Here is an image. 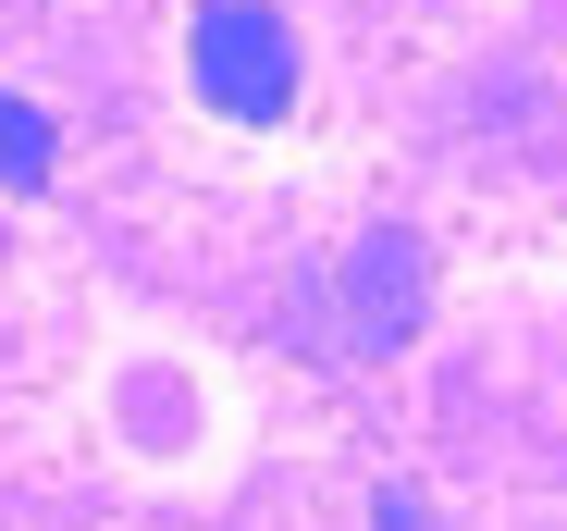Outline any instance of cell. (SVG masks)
<instances>
[{
  "label": "cell",
  "instance_id": "3",
  "mask_svg": "<svg viewBox=\"0 0 567 531\" xmlns=\"http://www.w3.org/2000/svg\"><path fill=\"white\" fill-rule=\"evenodd\" d=\"M50 161H62V124L0 86V186H50Z\"/></svg>",
  "mask_w": 567,
  "mask_h": 531
},
{
  "label": "cell",
  "instance_id": "2",
  "mask_svg": "<svg viewBox=\"0 0 567 531\" xmlns=\"http://www.w3.org/2000/svg\"><path fill=\"white\" fill-rule=\"evenodd\" d=\"M420 235H370L358 259H346V334L333 346H395L408 321H420Z\"/></svg>",
  "mask_w": 567,
  "mask_h": 531
},
{
  "label": "cell",
  "instance_id": "1",
  "mask_svg": "<svg viewBox=\"0 0 567 531\" xmlns=\"http://www.w3.org/2000/svg\"><path fill=\"white\" fill-rule=\"evenodd\" d=\"M185 74H198V100L223 124H284L297 112V25H284L271 0H198Z\"/></svg>",
  "mask_w": 567,
  "mask_h": 531
}]
</instances>
